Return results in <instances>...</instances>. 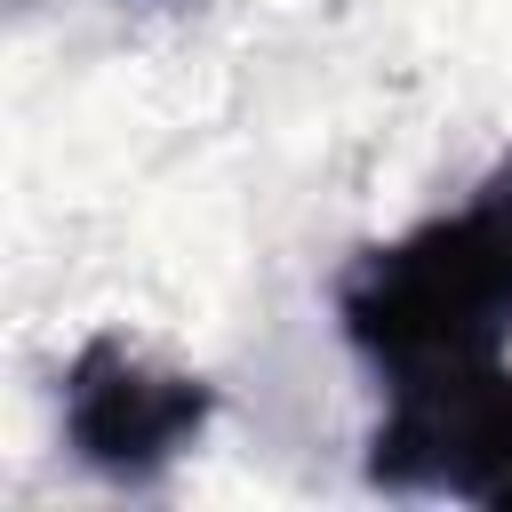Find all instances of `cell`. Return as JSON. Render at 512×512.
Wrapping results in <instances>:
<instances>
[{
  "mask_svg": "<svg viewBox=\"0 0 512 512\" xmlns=\"http://www.w3.org/2000/svg\"><path fill=\"white\" fill-rule=\"evenodd\" d=\"M488 504H496V512H512V472H504V488H496V496H488Z\"/></svg>",
  "mask_w": 512,
  "mask_h": 512,
  "instance_id": "obj_5",
  "label": "cell"
},
{
  "mask_svg": "<svg viewBox=\"0 0 512 512\" xmlns=\"http://www.w3.org/2000/svg\"><path fill=\"white\" fill-rule=\"evenodd\" d=\"M472 208H480V224L504 240V256H512V152L480 176V192H472Z\"/></svg>",
  "mask_w": 512,
  "mask_h": 512,
  "instance_id": "obj_4",
  "label": "cell"
},
{
  "mask_svg": "<svg viewBox=\"0 0 512 512\" xmlns=\"http://www.w3.org/2000/svg\"><path fill=\"white\" fill-rule=\"evenodd\" d=\"M336 320L384 384L448 360H488L512 336V256L480 224V208L432 216L408 240L360 248L344 264Z\"/></svg>",
  "mask_w": 512,
  "mask_h": 512,
  "instance_id": "obj_1",
  "label": "cell"
},
{
  "mask_svg": "<svg viewBox=\"0 0 512 512\" xmlns=\"http://www.w3.org/2000/svg\"><path fill=\"white\" fill-rule=\"evenodd\" d=\"M512 472V368L448 360L384 384V424L368 440V480L392 496H472L488 504Z\"/></svg>",
  "mask_w": 512,
  "mask_h": 512,
  "instance_id": "obj_2",
  "label": "cell"
},
{
  "mask_svg": "<svg viewBox=\"0 0 512 512\" xmlns=\"http://www.w3.org/2000/svg\"><path fill=\"white\" fill-rule=\"evenodd\" d=\"M216 416V392L184 368H152L120 336H88L64 368V440L88 472L136 488L160 480Z\"/></svg>",
  "mask_w": 512,
  "mask_h": 512,
  "instance_id": "obj_3",
  "label": "cell"
}]
</instances>
